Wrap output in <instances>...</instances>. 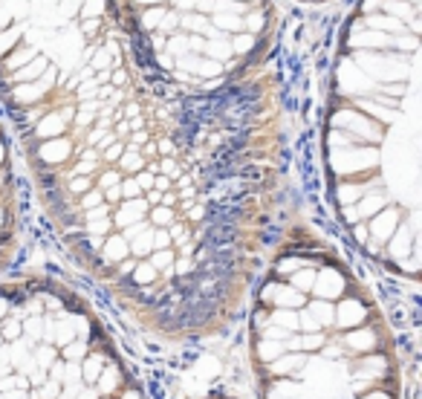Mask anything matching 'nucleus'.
Masks as SVG:
<instances>
[{
	"label": "nucleus",
	"instance_id": "1",
	"mask_svg": "<svg viewBox=\"0 0 422 399\" xmlns=\"http://www.w3.org/2000/svg\"><path fill=\"white\" fill-rule=\"evenodd\" d=\"M0 102L87 266L116 234L102 174L171 180L211 252L269 215L284 148L278 81L257 69L211 96L159 84L133 58L113 0H0Z\"/></svg>",
	"mask_w": 422,
	"mask_h": 399
},
{
	"label": "nucleus",
	"instance_id": "2",
	"mask_svg": "<svg viewBox=\"0 0 422 399\" xmlns=\"http://www.w3.org/2000/svg\"><path fill=\"white\" fill-rule=\"evenodd\" d=\"M419 35L422 0H359L339 32L324 174L344 231L419 234Z\"/></svg>",
	"mask_w": 422,
	"mask_h": 399
},
{
	"label": "nucleus",
	"instance_id": "3",
	"mask_svg": "<svg viewBox=\"0 0 422 399\" xmlns=\"http://www.w3.org/2000/svg\"><path fill=\"white\" fill-rule=\"evenodd\" d=\"M133 58L185 96H211L261 69L275 38L272 0H113Z\"/></svg>",
	"mask_w": 422,
	"mask_h": 399
},
{
	"label": "nucleus",
	"instance_id": "4",
	"mask_svg": "<svg viewBox=\"0 0 422 399\" xmlns=\"http://www.w3.org/2000/svg\"><path fill=\"white\" fill-rule=\"evenodd\" d=\"M0 238L18 243V182L4 125H0Z\"/></svg>",
	"mask_w": 422,
	"mask_h": 399
},
{
	"label": "nucleus",
	"instance_id": "5",
	"mask_svg": "<svg viewBox=\"0 0 422 399\" xmlns=\"http://www.w3.org/2000/svg\"><path fill=\"white\" fill-rule=\"evenodd\" d=\"M367 318H370V301L353 284V290L336 301V324L333 327L336 330H353V327L367 324Z\"/></svg>",
	"mask_w": 422,
	"mask_h": 399
},
{
	"label": "nucleus",
	"instance_id": "6",
	"mask_svg": "<svg viewBox=\"0 0 422 399\" xmlns=\"http://www.w3.org/2000/svg\"><path fill=\"white\" fill-rule=\"evenodd\" d=\"M339 344L344 347V353L353 359V356H365V353H373V350L379 347V333L376 327H353V330H344L336 336Z\"/></svg>",
	"mask_w": 422,
	"mask_h": 399
},
{
	"label": "nucleus",
	"instance_id": "7",
	"mask_svg": "<svg viewBox=\"0 0 422 399\" xmlns=\"http://www.w3.org/2000/svg\"><path fill=\"white\" fill-rule=\"evenodd\" d=\"M191 377L200 382V385H215L223 373H226V365L217 353H200L194 362H191Z\"/></svg>",
	"mask_w": 422,
	"mask_h": 399
},
{
	"label": "nucleus",
	"instance_id": "8",
	"mask_svg": "<svg viewBox=\"0 0 422 399\" xmlns=\"http://www.w3.org/2000/svg\"><path fill=\"white\" fill-rule=\"evenodd\" d=\"M307 362H310V356L307 353H284V356H278L275 362H269V365H264V373L269 379H284V377H298V373L307 367Z\"/></svg>",
	"mask_w": 422,
	"mask_h": 399
},
{
	"label": "nucleus",
	"instance_id": "9",
	"mask_svg": "<svg viewBox=\"0 0 422 399\" xmlns=\"http://www.w3.org/2000/svg\"><path fill=\"white\" fill-rule=\"evenodd\" d=\"M304 393H307V388H304L295 377L261 382V396L264 399H304Z\"/></svg>",
	"mask_w": 422,
	"mask_h": 399
},
{
	"label": "nucleus",
	"instance_id": "10",
	"mask_svg": "<svg viewBox=\"0 0 422 399\" xmlns=\"http://www.w3.org/2000/svg\"><path fill=\"white\" fill-rule=\"evenodd\" d=\"M107 362H110V350H107V347H90L87 356L79 362V367H81V382H84V385H96L99 373L104 370Z\"/></svg>",
	"mask_w": 422,
	"mask_h": 399
},
{
	"label": "nucleus",
	"instance_id": "11",
	"mask_svg": "<svg viewBox=\"0 0 422 399\" xmlns=\"http://www.w3.org/2000/svg\"><path fill=\"white\" fill-rule=\"evenodd\" d=\"M128 382H125V370H122V365H116L113 359L104 365V370L99 373V379H96V388L99 391V396H119V391L125 388Z\"/></svg>",
	"mask_w": 422,
	"mask_h": 399
},
{
	"label": "nucleus",
	"instance_id": "12",
	"mask_svg": "<svg viewBox=\"0 0 422 399\" xmlns=\"http://www.w3.org/2000/svg\"><path fill=\"white\" fill-rule=\"evenodd\" d=\"M304 307H307V313L318 321L321 330H330V327L336 324V301H324V298H313L310 295Z\"/></svg>",
	"mask_w": 422,
	"mask_h": 399
},
{
	"label": "nucleus",
	"instance_id": "13",
	"mask_svg": "<svg viewBox=\"0 0 422 399\" xmlns=\"http://www.w3.org/2000/svg\"><path fill=\"white\" fill-rule=\"evenodd\" d=\"M252 353H254L257 365L264 367V365L275 362L278 356H284V353H287V347H284V341H275V339H257L254 347H252Z\"/></svg>",
	"mask_w": 422,
	"mask_h": 399
},
{
	"label": "nucleus",
	"instance_id": "14",
	"mask_svg": "<svg viewBox=\"0 0 422 399\" xmlns=\"http://www.w3.org/2000/svg\"><path fill=\"white\" fill-rule=\"evenodd\" d=\"M20 330H23L20 339H27L29 347L41 344V341H43V316H27V318H20Z\"/></svg>",
	"mask_w": 422,
	"mask_h": 399
},
{
	"label": "nucleus",
	"instance_id": "15",
	"mask_svg": "<svg viewBox=\"0 0 422 399\" xmlns=\"http://www.w3.org/2000/svg\"><path fill=\"white\" fill-rule=\"evenodd\" d=\"M327 339H330V333H298V350L307 356H315L321 353V347L327 344Z\"/></svg>",
	"mask_w": 422,
	"mask_h": 399
},
{
	"label": "nucleus",
	"instance_id": "16",
	"mask_svg": "<svg viewBox=\"0 0 422 399\" xmlns=\"http://www.w3.org/2000/svg\"><path fill=\"white\" fill-rule=\"evenodd\" d=\"M55 359H58V350H55L53 344L41 341V344H35V347H32V362H35V367H38L41 373H46V370H50Z\"/></svg>",
	"mask_w": 422,
	"mask_h": 399
},
{
	"label": "nucleus",
	"instance_id": "17",
	"mask_svg": "<svg viewBox=\"0 0 422 399\" xmlns=\"http://www.w3.org/2000/svg\"><path fill=\"white\" fill-rule=\"evenodd\" d=\"M87 350H90V341L87 339H73L69 344H64L61 350H58V359H64V362H81L84 356H87Z\"/></svg>",
	"mask_w": 422,
	"mask_h": 399
},
{
	"label": "nucleus",
	"instance_id": "18",
	"mask_svg": "<svg viewBox=\"0 0 422 399\" xmlns=\"http://www.w3.org/2000/svg\"><path fill=\"white\" fill-rule=\"evenodd\" d=\"M269 324L287 333H298V310H269Z\"/></svg>",
	"mask_w": 422,
	"mask_h": 399
},
{
	"label": "nucleus",
	"instance_id": "19",
	"mask_svg": "<svg viewBox=\"0 0 422 399\" xmlns=\"http://www.w3.org/2000/svg\"><path fill=\"white\" fill-rule=\"evenodd\" d=\"M20 336H23V330H20V318L18 316H6L4 321H0V339H4L6 344L18 341Z\"/></svg>",
	"mask_w": 422,
	"mask_h": 399
},
{
	"label": "nucleus",
	"instance_id": "20",
	"mask_svg": "<svg viewBox=\"0 0 422 399\" xmlns=\"http://www.w3.org/2000/svg\"><path fill=\"white\" fill-rule=\"evenodd\" d=\"M298 333H321L318 321L307 313V307H301V310H298Z\"/></svg>",
	"mask_w": 422,
	"mask_h": 399
},
{
	"label": "nucleus",
	"instance_id": "21",
	"mask_svg": "<svg viewBox=\"0 0 422 399\" xmlns=\"http://www.w3.org/2000/svg\"><path fill=\"white\" fill-rule=\"evenodd\" d=\"M266 324H269V307H261V304H257V310L252 313V327L254 330H264Z\"/></svg>",
	"mask_w": 422,
	"mask_h": 399
},
{
	"label": "nucleus",
	"instance_id": "22",
	"mask_svg": "<svg viewBox=\"0 0 422 399\" xmlns=\"http://www.w3.org/2000/svg\"><path fill=\"white\" fill-rule=\"evenodd\" d=\"M12 304H15V295L9 290H0V321L12 313Z\"/></svg>",
	"mask_w": 422,
	"mask_h": 399
},
{
	"label": "nucleus",
	"instance_id": "23",
	"mask_svg": "<svg viewBox=\"0 0 422 399\" xmlns=\"http://www.w3.org/2000/svg\"><path fill=\"white\" fill-rule=\"evenodd\" d=\"M356 399H393V393H390V391H385V388H373V391L359 393Z\"/></svg>",
	"mask_w": 422,
	"mask_h": 399
},
{
	"label": "nucleus",
	"instance_id": "24",
	"mask_svg": "<svg viewBox=\"0 0 422 399\" xmlns=\"http://www.w3.org/2000/svg\"><path fill=\"white\" fill-rule=\"evenodd\" d=\"M116 399H145V393L139 391L136 385H125V388L119 391V396H116Z\"/></svg>",
	"mask_w": 422,
	"mask_h": 399
},
{
	"label": "nucleus",
	"instance_id": "25",
	"mask_svg": "<svg viewBox=\"0 0 422 399\" xmlns=\"http://www.w3.org/2000/svg\"><path fill=\"white\" fill-rule=\"evenodd\" d=\"M76 399H99V391L93 388V385H84L81 391H79V396Z\"/></svg>",
	"mask_w": 422,
	"mask_h": 399
},
{
	"label": "nucleus",
	"instance_id": "26",
	"mask_svg": "<svg viewBox=\"0 0 422 399\" xmlns=\"http://www.w3.org/2000/svg\"><path fill=\"white\" fill-rule=\"evenodd\" d=\"M0 399H29V391H6V393H0Z\"/></svg>",
	"mask_w": 422,
	"mask_h": 399
},
{
	"label": "nucleus",
	"instance_id": "27",
	"mask_svg": "<svg viewBox=\"0 0 422 399\" xmlns=\"http://www.w3.org/2000/svg\"><path fill=\"white\" fill-rule=\"evenodd\" d=\"M301 4H327V0H301Z\"/></svg>",
	"mask_w": 422,
	"mask_h": 399
},
{
	"label": "nucleus",
	"instance_id": "28",
	"mask_svg": "<svg viewBox=\"0 0 422 399\" xmlns=\"http://www.w3.org/2000/svg\"><path fill=\"white\" fill-rule=\"evenodd\" d=\"M99 399H116V396H99Z\"/></svg>",
	"mask_w": 422,
	"mask_h": 399
}]
</instances>
